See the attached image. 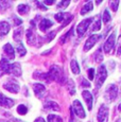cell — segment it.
<instances>
[{
    "label": "cell",
    "mask_w": 121,
    "mask_h": 122,
    "mask_svg": "<svg viewBox=\"0 0 121 122\" xmlns=\"http://www.w3.org/2000/svg\"><path fill=\"white\" fill-rule=\"evenodd\" d=\"M43 3L46 4V5H52V4L54 3V1H53V0H45Z\"/></svg>",
    "instance_id": "cell-38"
},
{
    "label": "cell",
    "mask_w": 121,
    "mask_h": 122,
    "mask_svg": "<svg viewBox=\"0 0 121 122\" xmlns=\"http://www.w3.org/2000/svg\"><path fill=\"white\" fill-rule=\"evenodd\" d=\"M101 29V20H100V18H99V15L97 16V20H96V22H95V25H94V27L91 28V31H99V30Z\"/></svg>",
    "instance_id": "cell-26"
},
{
    "label": "cell",
    "mask_w": 121,
    "mask_h": 122,
    "mask_svg": "<svg viewBox=\"0 0 121 122\" xmlns=\"http://www.w3.org/2000/svg\"><path fill=\"white\" fill-rule=\"evenodd\" d=\"M33 90H34V92H35L36 97L39 98V99H41L46 93V87L43 85V84H34Z\"/></svg>",
    "instance_id": "cell-12"
},
{
    "label": "cell",
    "mask_w": 121,
    "mask_h": 122,
    "mask_svg": "<svg viewBox=\"0 0 121 122\" xmlns=\"http://www.w3.org/2000/svg\"><path fill=\"white\" fill-rule=\"evenodd\" d=\"M16 51L18 52V55L19 56H24L25 54V52H27V50H25V46L22 45L21 43H18L17 47H16Z\"/></svg>",
    "instance_id": "cell-24"
},
{
    "label": "cell",
    "mask_w": 121,
    "mask_h": 122,
    "mask_svg": "<svg viewBox=\"0 0 121 122\" xmlns=\"http://www.w3.org/2000/svg\"><path fill=\"white\" fill-rule=\"evenodd\" d=\"M103 21L104 23H107L111 21V15H109V13H108V11L105 9V11L103 12Z\"/></svg>",
    "instance_id": "cell-30"
},
{
    "label": "cell",
    "mask_w": 121,
    "mask_h": 122,
    "mask_svg": "<svg viewBox=\"0 0 121 122\" xmlns=\"http://www.w3.org/2000/svg\"><path fill=\"white\" fill-rule=\"evenodd\" d=\"M46 109L48 111H60V106L57 105V103L53 102V101H49V102H46L45 105H44Z\"/></svg>",
    "instance_id": "cell-19"
},
{
    "label": "cell",
    "mask_w": 121,
    "mask_h": 122,
    "mask_svg": "<svg viewBox=\"0 0 121 122\" xmlns=\"http://www.w3.org/2000/svg\"><path fill=\"white\" fill-rule=\"evenodd\" d=\"M10 29H11V27H10V25H9V22H6V21L0 22V35H1V36H5V35L9 33Z\"/></svg>",
    "instance_id": "cell-18"
},
{
    "label": "cell",
    "mask_w": 121,
    "mask_h": 122,
    "mask_svg": "<svg viewBox=\"0 0 121 122\" xmlns=\"http://www.w3.org/2000/svg\"><path fill=\"white\" fill-rule=\"evenodd\" d=\"M9 68H10V63H9V61L5 60V58H2V60L0 61V76L9 73Z\"/></svg>",
    "instance_id": "cell-13"
},
{
    "label": "cell",
    "mask_w": 121,
    "mask_h": 122,
    "mask_svg": "<svg viewBox=\"0 0 121 122\" xmlns=\"http://www.w3.org/2000/svg\"><path fill=\"white\" fill-rule=\"evenodd\" d=\"M14 104H15V101L14 100L10 99V98H6L3 93H0V106L11 108Z\"/></svg>",
    "instance_id": "cell-10"
},
{
    "label": "cell",
    "mask_w": 121,
    "mask_h": 122,
    "mask_svg": "<svg viewBox=\"0 0 121 122\" xmlns=\"http://www.w3.org/2000/svg\"><path fill=\"white\" fill-rule=\"evenodd\" d=\"M92 10V2H86L85 5L82 8V11H81V15H85L86 13L90 12Z\"/></svg>",
    "instance_id": "cell-23"
},
{
    "label": "cell",
    "mask_w": 121,
    "mask_h": 122,
    "mask_svg": "<svg viewBox=\"0 0 121 122\" xmlns=\"http://www.w3.org/2000/svg\"><path fill=\"white\" fill-rule=\"evenodd\" d=\"M22 32H24L22 28H18V29H16L15 32H14V39H15L16 41H18V43H20V41H21V38H22Z\"/></svg>",
    "instance_id": "cell-22"
},
{
    "label": "cell",
    "mask_w": 121,
    "mask_h": 122,
    "mask_svg": "<svg viewBox=\"0 0 121 122\" xmlns=\"http://www.w3.org/2000/svg\"><path fill=\"white\" fill-rule=\"evenodd\" d=\"M91 21H92V18H87V19L83 20V21H81L79 23L78 27H76V32H78L79 36H83L84 35V33L87 31L88 27L91 23Z\"/></svg>",
    "instance_id": "cell-4"
},
{
    "label": "cell",
    "mask_w": 121,
    "mask_h": 122,
    "mask_svg": "<svg viewBox=\"0 0 121 122\" xmlns=\"http://www.w3.org/2000/svg\"><path fill=\"white\" fill-rule=\"evenodd\" d=\"M52 25H53V22L51 21L50 19L44 18V19H41V21L39 22V29H40V31L46 32L49 29V28L52 27Z\"/></svg>",
    "instance_id": "cell-16"
},
{
    "label": "cell",
    "mask_w": 121,
    "mask_h": 122,
    "mask_svg": "<svg viewBox=\"0 0 121 122\" xmlns=\"http://www.w3.org/2000/svg\"><path fill=\"white\" fill-rule=\"evenodd\" d=\"M106 76H107V71H106L105 65H101L97 71V80H96V88H100L103 83L105 82Z\"/></svg>",
    "instance_id": "cell-1"
},
{
    "label": "cell",
    "mask_w": 121,
    "mask_h": 122,
    "mask_svg": "<svg viewBox=\"0 0 121 122\" xmlns=\"http://www.w3.org/2000/svg\"><path fill=\"white\" fill-rule=\"evenodd\" d=\"M82 86H83V87H90V84L88 83L86 80H83V81H82Z\"/></svg>",
    "instance_id": "cell-40"
},
{
    "label": "cell",
    "mask_w": 121,
    "mask_h": 122,
    "mask_svg": "<svg viewBox=\"0 0 121 122\" xmlns=\"http://www.w3.org/2000/svg\"><path fill=\"white\" fill-rule=\"evenodd\" d=\"M17 11L20 15H25V14L29 13L30 8H29V5H27V4H19L17 8Z\"/></svg>",
    "instance_id": "cell-21"
},
{
    "label": "cell",
    "mask_w": 121,
    "mask_h": 122,
    "mask_svg": "<svg viewBox=\"0 0 121 122\" xmlns=\"http://www.w3.org/2000/svg\"><path fill=\"white\" fill-rule=\"evenodd\" d=\"M94 78H95V69L94 68H90V69L88 70V79L94 80Z\"/></svg>",
    "instance_id": "cell-35"
},
{
    "label": "cell",
    "mask_w": 121,
    "mask_h": 122,
    "mask_svg": "<svg viewBox=\"0 0 121 122\" xmlns=\"http://www.w3.org/2000/svg\"><path fill=\"white\" fill-rule=\"evenodd\" d=\"M116 122H121V121H120V119H117V121Z\"/></svg>",
    "instance_id": "cell-44"
},
{
    "label": "cell",
    "mask_w": 121,
    "mask_h": 122,
    "mask_svg": "<svg viewBox=\"0 0 121 122\" xmlns=\"http://www.w3.org/2000/svg\"><path fill=\"white\" fill-rule=\"evenodd\" d=\"M117 54H118V55L121 54V35L119 36V39H118V50H117Z\"/></svg>",
    "instance_id": "cell-36"
},
{
    "label": "cell",
    "mask_w": 121,
    "mask_h": 122,
    "mask_svg": "<svg viewBox=\"0 0 121 122\" xmlns=\"http://www.w3.org/2000/svg\"><path fill=\"white\" fill-rule=\"evenodd\" d=\"M109 5H111V10L114 12H116L118 10V5H119V1H111V3H109Z\"/></svg>",
    "instance_id": "cell-32"
},
{
    "label": "cell",
    "mask_w": 121,
    "mask_h": 122,
    "mask_svg": "<svg viewBox=\"0 0 121 122\" xmlns=\"http://www.w3.org/2000/svg\"><path fill=\"white\" fill-rule=\"evenodd\" d=\"M100 37H101V36H100V35H98V34H94V35H91V36L88 37V39L86 41L85 46H84V51L90 50V49L95 46V44L99 41Z\"/></svg>",
    "instance_id": "cell-9"
},
{
    "label": "cell",
    "mask_w": 121,
    "mask_h": 122,
    "mask_svg": "<svg viewBox=\"0 0 121 122\" xmlns=\"http://www.w3.org/2000/svg\"><path fill=\"white\" fill-rule=\"evenodd\" d=\"M73 16L71 15L70 13H59L55 15V19L59 22H63L62 28H64L66 25H68L69 22L72 20Z\"/></svg>",
    "instance_id": "cell-2"
},
{
    "label": "cell",
    "mask_w": 121,
    "mask_h": 122,
    "mask_svg": "<svg viewBox=\"0 0 121 122\" xmlns=\"http://www.w3.org/2000/svg\"><path fill=\"white\" fill-rule=\"evenodd\" d=\"M72 111L76 112V115H78L80 118H85V112H84V108H83V106H82V104H81V102L80 101H78V100H76V101H73V104H72Z\"/></svg>",
    "instance_id": "cell-8"
},
{
    "label": "cell",
    "mask_w": 121,
    "mask_h": 122,
    "mask_svg": "<svg viewBox=\"0 0 121 122\" xmlns=\"http://www.w3.org/2000/svg\"><path fill=\"white\" fill-rule=\"evenodd\" d=\"M13 21H14V25H15L16 27H19V25L22 23V20L19 19L18 17H16V16H13Z\"/></svg>",
    "instance_id": "cell-34"
},
{
    "label": "cell",
    "mask_w": 121,
    "mask_h": 122,
    "mask_svg": "<svg viewBox=\"0 0 121 122\" xmlns=\"http://www.w3.org/2000/svg\"><path fill=\"white\" fill-rule=\"evenodd\" d=\"M117 93H118L117 86L111 84V85H109L108 87L106 88V90H105V98L108 101H114L116 99V97H117Z\"/></svg>",
    "instance_id": "cell-6"
},
{
    "label": "cell",
    "mask_w": 121,
    "mask_h": 122,
    "mask_svg": "<svg viewBox=\"0 0 121 122\" xmlns=\"http://www.w3.org/2000/svg\"><path fill=\"white\" fill-rule=\"evenodd\" d=\"M68 91L70 95H74V92H76V89H74V83L72 80H70V81L68 82Z\"/></svg>",
    "instance_id": "cell-28"
},
{
    "label": "cell",
    "mask_w": 121,
    "mask_h": 122,
    "mask_svg": "<svg viewBox=\"0 0 121 122\" xmlns=\"http://www.w3.org/2000/svg\"><path fill=\"white\" fill-rule=\"evenodd\" d=\"M95 60H96V62H101V61H103V56H102L101 49H99V50L97 51V53L95 54Z\"/></svg>",
    "instance_id": "cell-31"
},
{
    "label": "cell",
    "mask_w": 121,
    "mask_h": 122,
    "mask_svg": "<svg viewBox=\"0 0 121 122\" xmlns=\"http://www.w3.org/2000/svg\"><path fill=\"white\" fill-rule=\"evenodd\" d=\"M9 74H13L15 76H21V68L18 63H13L10 64V68H9Z\"/></svg>",
    "instance_id": "cell-11"
},
{
    "label": "cell",
    "mask_w": 121,
    "mask_h": 122,
    "mask_svg": "<svg viewBox=\"0 0 121 122\" xmlns=\"http://www.w3.org/2000/svg\"><path fill=\"white\" fill-rule=\"evenodd\" d=\"M8 122H21V121L18 120V119H13V120H10V121H8Z\"/></svg>",
    "instance_id": "cell-42"
},
{
    "label": "cell",
    "mask_w": 121,
    "mask_h": 122,
    "mask_svg": "<svg viewBox=\"0 0 121 122\" xmlns=\"http://www.w3.org/2000/svg\"><path fill=\"white\" fill-rule=\"evenodd\" d=\"M70 68H71V71H72L74 74L80 73V66H79L78 62H76V60H72L70 62Z\"/></svg>",
    "instance_id": "cell-20"
},
{
    "label": "cell",
    "mask_w": 121,
    "mask_h": 122,
    "mask_svg": "<svg viewBox=\"0 0 121 122\" xmlns=\"http://www.w3.org/2000/svg\"><path fill=\"white\" fill-rule=\"evenodd\" d=\"M69 3H70V1H62V2H60V3L57 4V9H65V8H67V6L69 5Z\"/></svg>",
    "instance_id": "cell-33"
},
{
    "label": "cell",
    "mask_w": 121,
    "mask_h": 122,
    "mask_svg": "<svg viewBox=\"0 0 121 122\" xmlns=\"http://www.w3.org/2000/svg\"><path fill=\"white\" fill-rule=\"evenodd\" d=\"M54 36H55V32H54V31L51 32L50 34H48V38H47V41H51V39H52Z\"/></svg>",
    "instance_id": "cell-39"
},
{
    "label": "cell",
    "mask_w": 121,
    "mask_h": 122,
    "mask_svg": "<svg viewBox=\"0 0 121 122\" xmlns=\"http://www.w3.org/2000/svg\"><path fill=\"white\" fill-rule=\"evenodd\" d=\"M36 5L38 6V8L40 9V10H43V11H46V10H47V8H46V6L44 5L43 3H40L39 1H36Z\"/></svg>",
    "instance_id": "cell-37"
},
{
    "label": "cell",
    "mask_w": 121,
    "mask_h": 122,
    "mask_svg": "<svg viewBox=\"0 0 121 122\" xmlns=\"http://www.w3.org/2000/svg\"><path fill=\"white\" fill-rule=\"evenodd\" d=\"M119 111H120V112H121V104H120V105H119Z\"/></svg>",
    "instance_id": "cell-43"
},
{
    "label": "cell",
    "mask_w": 121,
    "mask_h": 122,
    "mask_svg": "<svg viewBox=\"0 0 121 122\" xmlns=\"http://www.w3.org/2000/svg\"><path fill=\"white\" fill-rule=\"evenodd\" d=\"M25 37H27V41L29 45H34L36 41V35L33 32V30L29 29L25 31Z\"/></svg>",
    "instance_id": "cell-17"
},
{
    "label": "cell",
    "mask_w": 121,
    "mask_h": 122,
    "mask_svg": "<svg viewBox=\"0 0 121 122\" xmlns=\"http://www.w3.org/2000/svg\"><path fill=\"white\" fill-rule=\"evenodd\" d=\"M72 32H73V29L71 28V30H69V31L67 32V33L65 34L64 36L60 37V44H64V43H65V41H66V39L68 38L69 36H70V34H72Z\"/></svg>",
    "instance_id": "cell-29"
},
{
    "label": "cell",
    "mask_w": 121,
    "mask_h": 122,
    "mask_svg": "<svg viewBox=\"0 0 121 122\" xmlns=\"http://www.w3.org/2000/svg\"><path fill=\"white\" fill-rule=\"evenodd\" d=\"M27 112H28V108L25 106L24 104H20L19 106L17 107V112L19 115H25L27 114Z\"/></svg>",
    "instance_id": "cell-27"
},
{
    "label": "cell",
    "mask_w": 121,
    "mask_h": 122,
    "mask_svg": "<svg viewBox=\"0 0 121 122\" xmlns=\"http://www.w3.org/2000/svg\"><path fill=\"white\" fill-rule=\"evenodd\" d=\"M48 122H63V119L60 116H56V115H49Z\"/></svg>",
    "instance_id": "cell-25"
},
{
    "label": "cell",
    "mask_w": 121,
    "mask_h": 122,
    "mask_svg": "<svg viewBox=\"0 0 121 122\" xmlns=\"http://www.w3.org/2000/svg\"><path fill=\"white\" fill-rule=\"evenodd\" d=\"M98 122H107L108 120V108L105 105H101L98 112Z\"/></svg>",
    "instance_id": "cell-5"
},
{
    "label": "cell",
    "mask_w": 121,
    "mask_h": 122,
    "mask_svg": "<svg viewBox=\"0 0 121 122\" xmlns=\"http://www.w3.org/2000/svg\"><path fill=\"white\" fill-rule=\"evenodd\" d=\"M3 51H4V54L8 56L9 60H14V58H15V52H14V49H13V47L11 46V44L4 45Z\"/></svg>",
    "instance_id": "cell-14"
},
{
    "label": "cell",
    "mask_w": 121,
    "mask_h": 122,
    "mask_svg": "<svg viewBox=\"0 0 121 122\" xmlns=\"http://www.w3.org/2000/svg\"><path fill=\"white\" fill-rule=\"evenodd\" d=\"M115 32L114 33H111L109 35V37L107 38V41H105V44H104V52L105 53H111V51L114 49V46H115Z\"/></svg>",
    "instance_id": "cell-7"
},
{
    "label": "cell",
    "mask_w": 121,
    "mask_h": 122,
    "mask_svg": "<svg viewBox=\"0 0 121 122\" xmlns=\"http://www.w3.org/2000/svg\"><path fill=\"white\" fill-rule=\"evenodd\" d=\"M34 122H46V121L44 120L43 118H37V119H36V120L34 121Z\"/></svg>",
    "instance_id": "cell-41"
},
{
    "label": "cell",
    "mask_w": 121,
    "mask_h": 122,
    "mask_svg": "<svg viewBox=\"0 0 121 122\" xmlns=\"http://www.w3.org/2000/svg\"><path fill=\"white\" fill-rule=\"evenodd\" d=\"M3 88L5 89V90L12 92V93H17L18 91H19V84H18L14 79H10L3 85Z\"/></svg>",
    "instance_id": "cell-3"
},
{
    "label": "cell",
    "mask_w": 121,
    "mask_h": 122,
    "mask_svg": "<svg viewBox=\"0 0 121 122\" xmlns=\"http://www.w3.org/2000/svg\"><path fill=\"white\" fill-rule=\"evenodd\" d=\"M82 96H83V98H84L86 104H87L88 109L91 111V108H92V95L88 90H84L82 92Z\"/></svg>",
    "instance_id": "cell-15"
}]
</instances>
